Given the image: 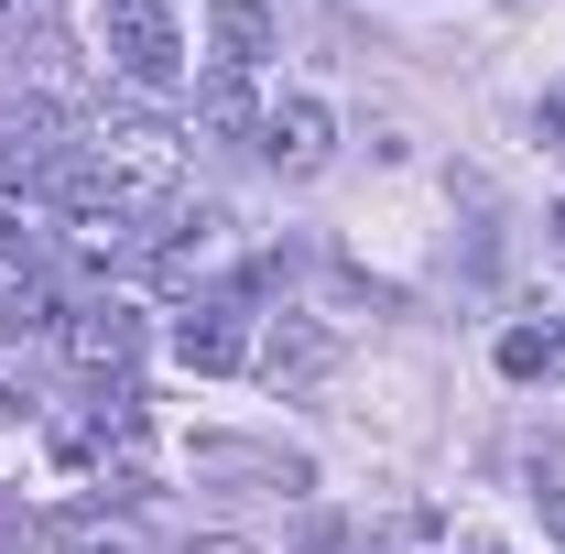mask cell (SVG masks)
Listing matches in <instances>:
<instances>
[{"label":"cell","mask_w":565,"mask_h":554,"mask_svg":"<svg viewBox=\"0 0 565 554\" xmlns=\"http://www.w3.org/2000/svg\"><path fill=\"white\" fill-rule=\"evenodd\" d=\"M555 251H565V207H555Z\"/></svg>","instance_id":"19"},{"label":"cell","mask_w":565,"mask_h":554,"mask_svg":"<svg viewBox=\"0 0 565 554\" xmlns=\"http://www.w3.org/2000/svg\"><path fill=\"white\" fill-rule=\"evenodd\" d=\"M185 554H262L250 533H185Z\"/></svg>","instance_id":"15"},{"label":"cell","mask_w":565,"mask_h":554,"mask_svg":"<svg viewBox=\"0 0 565 554\" xmlns=\"http://www.w3.org/2000/svg\"><path fill=\"white\" fill-rule=\"evenodd\" d=\"M544 522H555V544H565V489H544Z\"/></svg>","instance_id":"17"},{"label":"cell","mask_w":565,"mask_h":554,"mask_svg":"<svg viewBox=\"0 0 565 554\" xmlns=\"http://www.w3.org/2000/svg\"><path fill=\"white\" fill-rule=\"evenodd\" d=\"M479 554H490V544H479Z\"/></svg>","instance_id":"20"},{"label":"cell","mask_w":565,"mask_h":554,"mask_svg":"<svg viewBox=\"0 0 565 554\" xmlns=\"http://www.w3.org/2000/svg\"><path fill=\"white\" fill-rule=\"evenodd\" d=\"M109 76L131 98H163L185 76V11L174 0H109Z\"/></svg>","instance_id":"2"},{"label":"cell","mask_w":565,"mask_h":554,"mask_svg":"<svg viewBox=\"0 0 565 554\" xmlns=\"http://www.w3.org/2000/svg\"><path fill=\"white\" fill-rule=\"evenodd\" d=\"M22 554H141V533L109 522V511H33Z\"/></svg>","instance_id":"7"},{"label":"cell","mask_w":565,"mask_h":554,"mask_svg":"<svg viewBox=\"0 0 565 554\" xmlns=\"http://www.w3.org/2000/svg\"><path fill=\"white\" fill-rule=\"evenodd\" d=\"M0 22H22V0H0Z\"/></svg>","instance_id":"18"},{"label":"cell","mask_w":565,"mask_h":554,"mask_svg":"<svg viewBox=\"0 0 565 554\" xmlns=\"http://www.w3.org/2000/svg\"><path fill=\"white\" fill-rule=\"evenodd\" d=\"M66 327V294L55 273H22V262H0V338H55Z\"/></svg>","instance_id":"9"},{"label":"cell","mask_w":565,"mask_h":554,"mask_svg":"<svg viewBox=\"0 0 565 554\" xmlns=\"http://www.w3.org/2000/svg\"><path fill=\"white\" fill-rule=\"evenodd\" d=\"M76 152H87V120H66V98H55V87L0 98V196H11V207H33Z\"/></svg>","instance_id":"1"},{"label":"cell","mask_w":565,"mask_h":554,"mask_svg":"<svg viewBox=\"0 0 565 554\" xmlns=\"http://www.w3.org/2000/svg\"><path fill=\"white\" fill-rule=\"evenodd\" d=\"M207 44H217V66H262L282 44V22H273V0H207Z\"/></svg>","instance_id":"8"},{"label":"cell","mask_w":565,"mask_h":554,"mask_svg":"<svg viewBox=\"0 0 565 554\" xmlns=\"http://www.w3.org/2000/svg\"><path fill=\"white\" fill-rule=\"evenodd\" d=\"M196 468H250V479L305 489V468H294V457H273V446H239V435H196Z\"/></svg>","instance_id":"12"},{"label":"cell","mask_w":565,"mask_h":554,"mask_svg":"<svg viewBox=\"0 0 565 554\" xmlns=\"http://www.w3.org/2000/svg\"><path fill=\"white\" fill-rule=\"evenodd\" d=\"M87 152H98V163H120V174L152 185V196H174V163H185L174 120H163V109H141V98H109V109L87 120Z\"/></svg>","instance_id":"3"},{"label":"cell","mask_w":565,"mask_h":554,"mask_svg":"<svg viewBox=\"0 0 565 554\" xmlns=\"http://www.w3.org/2000/svg\"><path fill=\"white\" fill-rule=\"evenodd\" d=\"M533 120H544V152H565V87H544V109H533Z\"/></svg>","instance_id":"14"},{"label":"cell","mask_w":565,"mask_h":554,"mask_svg":"<svg viewBox=\"0 0 565 554\" xmlns=\"http://www.w3.org/2000/svg\"><path fill=\"white\" fill-rule=\"evenodd\" d=\"M327 359H338V338H327V327H273V338L250 348V370H262V381H316Z\"/></svg>","instance_id":"11"},{"label":"cell","mask_w":565,"mask_h":554,"mask_svg":"<svg viewBox=\"0 0 565 554\" xmlns=\"http://www.w3.org/2000/svg\"><path fill=\"white\" fill-rule=\"evenodd\" d=\"M500 370H511V381H555L565 370V327H511V338H500Z\"/></svg>","instance_id":"13"},{"label":"cell","mask_w":565,"mask_h":554,"mask_svg":"<svg viewBox=\"0 0 565 554\" xmlns=\"http://www.w3.org/2000/svg\"><path fill=\"white\" fill-rule=\"evenodd\" d=\"M250 316H239V294H207L196 316H174V359L185 370H250Z\"/></svg>","instance_id":"6"},{"label":"cell","mask_w":565,"mask_h":554,"mask_svg":"<svg viewBox=\"0 0 565 554\" xmlns=\"http://www.w3.org/2000/svg\"><path fill=\"white\" fill-rule=\"evenodd\" d=\"M22 533H33V511H11V500H0V544H22Z\"/></svg>","instance_id":"16"},{"label":"cell","mask_w":565,"mask_h":554,"mask_svg":"<svg viewBox=\"0 0 565 554\" xmlns=\"http://www.w3.org/2000/svg\"><path fill=\"white\" fill-rule=\"evenodd\" d=\"M196 131H207V141H262V98H250V76H239V66L196 76Z\"/></svg>","instance_id":"10"},{"label":"cell","mask_w":565,"mask_h":554,"mask_svg":"<svg viewBox=\"0 0 565 554\" xmlns=\"http://www.w3.org/2000/svg\"><path fill=\"white\" fill-rule=\"evenodd\" d=\"M262 152H273V174H327V152H338V109L327 98H282V109H262Z\"/></svg>","instance_id":"5"},{"label":"cell","mask_w":565,"mask_h":554,"mask_svg":"<svg viewBox=\"0 0 565 554\" xmlns=\"http://www.w3.org/2000/svg\"><path fill=\"white\" fill-rule=\"evenodd\" d=\"M55 338H66V359L87 370V381H131V370H141V316L120 305V294L66 305V327H55Z\"/></svg>","instance_id":"4"}]
</instances>
